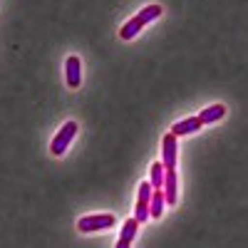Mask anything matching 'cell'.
Wrapping results in <instances>:
<instances>
[{"label": "cell", "instance_id": "11", "mask_svg": "<svg viewBox=\"0 0 248 248\" xmlns=\"http://www.w3.org/2000/svg\"><path fill=\"white\" fill-rule=\"evenodd\" d=\"M164 203H167V199H164V189H154L152 191V201H149V216L159 218L164 214Z\"/></svg>", "mask_w": 248, "mask_h": 248}, {"label": "cell", "instance_id": "10", "mask_svg": "<svg viewBox=\"0 0 248 248\" xmlns=\"http://www.w3.org/2000/svg\"><path fill=\"white\" fill-rule=\"evenodd\" d=\"M223 117H226V107L223 105H211V107L201 109V114H199L201 124H214V122H218Z\"/></svg>", "mask_w": 248, "mask_h": 248}, {"label": "cell", "instance_id": "7", "mask_svg": "<svg viewBox=\"0 0 248 248\" xmlns=\"http://www.w3.org/2000/svg\"><path fill=\"white\" fill-rule=\"evenodd\" d=\"M179 191V179H176V171L174 169H167L164 171V199H167V203L169 206H174L176 203V194Z\"/></svg>", "mask_w": 248, "mask_h": 248}, {"label": "cell", "instance_id": "4", "mask_svg": "<svg viewBox=\"0 0 248 248\" xmlns=\"http://www.w3.org/2000/svg\"><path fill=\"white\" fill-rule=\"evenodd\" d=\"M152 184L149 181H144L141 186H139V199H137V209H134V218L139 221V223H144L149 218V201H152Z\"/></svg>", "mask_w": 248, "mask_h": 248}, {"label": "cell", "instance_id": "5", "mask_svg": "<svg viewBox=\"0 0 248 248\" xmlns=\"http://www.w3.org/2000/svg\"><path fill=\"white\" fill-rule=\"evenodd\" d=\"M176 134H167L161 141V164L164 169H176Z\"/></svg>", "mask_w": 248, "mask_h": 248}, {"label": "cell", "instance_id": "6", "mask_svg": "<svg viewBox=\"0 0 248 248\" xmlns=\"http://www.w3.org/2000/svg\"><path fill=\"white\" fill-rule=\"evenodd\" d=\"M65 79H67V85L75 90L79 87V82H82V62L77 55H70L65 60Z\"/></svg>", "mask_w": 248, "mask_h": 248}, {"label": "cell", "instance_id": "8", "mask_svg": "<svg viewBox=\"0 0 248 248\" xmlns=\"http://www.w3.org/2000/svg\"><path fill=\"white\" fill-rule=\"evenodd\" d=\"M201 127H203V124H201V119H199V117H186V119H181V122H176V124H174V127H171V134H176V137L196 134Z\"/></svg>", "mask_w": 248, "mask_h": 248}, {"label": "cell", "instance_id": "12", "mask_svg": "<svg viewBox=\"0 0 248 248\" xmlns=\"http://www.w3.org/2000/svg\"><path fill=\"white\" fill-rule=\"evenodd\" d=\"M164 171H167V169H164V164L161 161H154L152 164V179H149V184H152V189H164Z\"/></svg>", "mask_w": 248, "mask_h": 248}, {"label": "cell", "instance_id": "1", "mask_svg": "<svg viewBox=\"0 0 248 248\" xmlns=\"http://www.w3.org/2000/svg\"><path fill=\"white\" fill-rule=\"evenodd\" d=\"M156 17H161V5H147L144 10H139L132 20H127V23L122 25L119 37H122V40H132V37H137V35L141 32V28H144V25H149L152 20H156Z\"/></svg>", "mask_w": 248, "mask_h": 248}, {"label": "cell", "instance_id": "2", "mask_svg": "<svg viewBox=\"0 0 248 248\" xmlns=\"http://www.w3.org/2000/svg\"><path fill=\"white\" fill-rule=\"evenodd\" d=\"M117 223L114 214H92V216H82L77 221V229L82 233H94V231H107Z\"/></svg>", "mask_w": 248, "mask_h": 248}, {"label": "cell", "instance_id": "9", "mask_svg": "<svg viewBox=\"0 0 248 248\" xmlns=\"http://www.w3.org/2000/svg\"><path fill=\"white\" fill-rule=\"evenodd\" d=\"M137 231H139V221L137 218H127V221H124V229H122V233L117 238V248H129L134 236H137Z\"/></svg>", "mask_w": 248, "mask_h": 248}, {"label": "cell", "instance_id": "3", "mask_svg": "<svg viewBox=\"0 0 248 248\" xmlns=\"http://www.w3.org/2000/svg\"><path fill=\"white\" fill-rule=\"evenodd\" d=\"M75 134H77V122H65V127H62V129L52 137V141H50L52 156H62V154H65V149L70 147V141H72Z\"/></svg>", "mask_w": 248, "mask_h": 248}]
</instances>
